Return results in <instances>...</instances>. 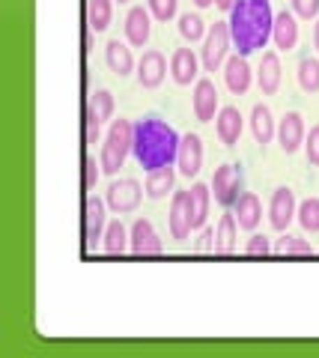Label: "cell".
<instances>
[{
	"instance_id": "obj_1",
	"label": "cell",
	"mask_w": 319,
	"mask_h": 358,
	"mask_svg": "<svg viewBox=\"0 0 319 358\" xmlns=\"http://www.w3.org/2000/svg\"><path fill=\"white\" fill-rule=\"evenodd\" d=\"M227 24L236 54L248 57L254 51H262L272 42V27H274L272 0H236V6L230 9Z\"/></svg>"
},
{
	"instance_id": "obj_2",
	"label": "cell",
	"mask_w": 319,
	"mask_h": 358,
	"mask_svg": "<svg viewBox=\"0 0 319 358\" xmlns=\"http://www.w3.org/2000/svg\"><path fill=\"white\" fill-rule=\"evenodd\" d=\"M182 134H176L170 122L161 117H144L135 122V143H131V155L144 171H156L164 164H176V152H179Z\"/></svg>"
},
{
	"instance_id": "obj_3",
	"label": "cell",
	"mask_w": 319,
	"mask_h": 358,
	"mask_svg": "<svg viewBox=\"0 0 319 358\" xmlns=\"http://www.w3.org/2000/svg\"><path fill=\"white\" fill-rule=\"evenodd\" d=\"M131 143H135V122H128V120H114L111 129H107V134H105L102 152H98V162H102V173H107V176L119 173V167L126 164L128 152H131Z\"/></svg>"
},
{
	"instance_id": "obj_4",
	"label": "cell",
	"mask_w": 319,
	"mask_h": 358,
	"mask_svg": "<svg viewBox=\"0 0 319 358\" xmlns=\"http://www.w3.org/2000/svg\"><path fill=\"white\" fill-rule=\"evenodd\" d=\"M230 45H233V39H230V24L227 21H215V24L209 27V33H206L203 51H200V63H203L206 72H218L227 63Z\"/></svg>"
},
{
	"instance_id": "obj_5",
	"label": "cell",
	"mask_w": 319,
	"mask_h": 358,
	"mask_svg": "<svg viewBox=\"0 0 319 358\" xmlns=\"http://www.w3.org/2000/svg\"><path fill=\"white\" fill-rule=\"evenodd\" d=\"M144 194H147V188L140 185L138 179L126 176V179H117V182H111L105 200H107V209H111V212H117V215H128V212H135L140 206Z\"/></svg>"
},
{
	"instance_id": "obj_6",
	"label": "cell",
	"mask_w": 319,
	"mask_h": 358,
	"mask_svg": "<svg viewBox=\"0 0 319 358\" xmlns=\"http://www.w3.org/2000/svg\"><path fill=\"white\" fill-rule=\"evenodd\" d=\"M212 192L215 200L224 209H233V203L242 194V164H221L212 176Z\"/></svg>"
},
{
	"instance_id": "obj_7",
	"label": "cell",
	"mask_w": 319,
	"mask_h": 358,
	"mask_svg": "<svg viewBox=\"0 0 319 358\" xmlns=\"http://www.w3.org/2000/svg\"><path fill=\"white\" fill-rule=\"evenodd\" d=\"M105 227H107V200L90 194L84 203V245H87V251L96 248V242L105 236Z\"/></svg>"
},
{
	"instance_id": "obj_8",
	"label": "cell",
	"mask_w": 319,
	"mask_h": 358,
	"mask_svg": "<svg viewBox=\"0 0 319 358\" xmlns=\"http://www.w3.org/2000/svg\"><path fill=\"white\" fill-rule=\"evenodd\" d=\"M128 236H131L128 251L135 257H161L164 254V245L158 239V233H156V227H152V221H147V218H138L135 224H131Z\"/></svg>"
},
{
	"instance_id": "obj_9",
	"label": "cell",
	"mask_w": 319,
	"mask_h": 358,
	"mask_svg": "<svg viewBox=\"0 0 319 358\" xmlns=\"http://www.w3.org/2000/svg\"><path fill=\"white\" fill-rule=\"evenodd\" d=\"M295 212H299V203H295V194H292V188L287 185H281V188H274V194H272V203H269V224L278 233H283L292 224L295 218Z\"/></svg>"
},
{
	"instance_id": "obj_10",
	"label": "cell",
	"mask_w": 319,
	"mask_h": 358,
	"mask_svg": "<svg viewBox=\"0 0 319 358\" xmlns=\"http://www.w3.org/2000/svg\"><path fill=\"white\" fill-rule=\"evenodd\" d=\"M304 138H307V129H304V117L299 110H290V114H283V120L278 122V143L281 150L292 155L304 147Z\"/></svg>"
},
{
	"instance_id": "obj_11",
	"label": "cell",
	"mask_w": 319,
	"mask_h": 358,
	"mask_svg": "<svg viewBox=\"0 0 319 358\" xmlns=\"http://www.w3.org/2000/svg\"><path fill=\"white\" fill-rule=\"evenodd\" d=\"M138 84L144 87V90H156L161 87L164 81V75H168V60H164V54L156 51V48H149L144 51V57L138 60Z\"/></svg>"
},
{
	"instance_id": "obj_12",
	"label": "cell",
	"mask_w": 319,
	"mask_h": 358,
	"mask_svg": "<svg viewBox=\"0 0 319 358\" xmlns=\"http://www.w3.org/2000/svg\"><path fill=\"white\" fill-rule=\"evenodd\" d=\"M176 167H179L182 176H197L203 167V141L197 134H182L179 141V152H176Z\"/></svg>"
},
{
	"instance_id": "obj_13",
	"label": "cell",
	"mask_w": 319,
	"mask_h": 358,
	"mask_svg": "<svg viewBox=\"0 0 319 358\" xmlns=\"http://www.w3.org/2000/svg\"><path fill=\"white\" fill-rule=\"evenodd\" d=\"M251 81H254V72H251L248 66V57H242V54H233V57H227L224 63V84L233 96H245L251 90Z\"/></svg>"
},
{
	"instance_id": "obj_14",
	"label": "cell",
	"mask_w": 319,
	"mask_h": 358,
	"mask_svg": "<svg viewBox=\"0 0 319 358\" xmlns=\"http://www.w3.org/2000/svg\"><path fill=\"white\" fill-rule=\"evenodd\" d=\"M200 60L191 48H176L173 57H170V78L179 87H188V84H197L200 81Z\"/></svg>"
},
{
	"instance_id": "obj_15",
	"label": "cell",
	"mask_w": 319,
	"mask_h": 358,
	"mask_svg": "<svg viewBox=\"0 0 319 358\" xmlns=\"http://www.w3.org/2000/svg\"><path fill=\"white\" fill-rule=\"evenodd\" d=\"M152 33V13L144 6H131L126 15V42L131 48H144Z\"/></svg>"
},
{
	"instance_id": "obj_16",
	"label": "cell",
	"mask_w": 319,
	"mask_h": 358,
	"mask_svg": "<svg viewBox=\"0 0 319 358\" xmlns=\"http://www.w3.org/2000/svg\"><path fill=\"white\" fill-rule=\"evenodd\" d=\"M218 87L209 78H200L194 84V117L200 122H212L218 117Z\"/></svg>"
},
{
	"instance_id": "obj_17",
	"label": "cell",
	"mask_w": 319,
	"mask_h": 358,
	"mask_svg": "<svg viewBox=\"0 0 319 358\" xmlns=\"http://www.w3.org/2000/svg\"><path fill=\"white\" fill-rule=\"evenodd\" d=\"M272 42L278 51H292L299 45V18H295L292 9H283V13L274 15Z\"/></svg>"
},
{
	"instance_id": "obj_18",
	"label": "cell",
	"mask_w": 319,
	"mask_h": 358,
	"mask_svg": "<svg viewBox=\"0 0 319 358\" xmlns=\"http://www.w3.org/2000/svg\"><path fill=\"white\" fill-rule=\"evenodd\" d=\"M170 236L188 239L191 236V209H188V192H176L170 200Z\"/></svg>"
},
{
	"instance_id": "obj_19",
	"label": "cell",
	"mask_w": 319,
	"mask_h": 358,
	"mask_svg": "<svg viewBox=\"0 0 319 358\" xmlns=\"http://www.w3.org/2000/svg\"><path fill=\"white\" fill-rule=\"evenodd\" d=\"M281 78H283V69H281V57L278 51H266L260 60V69H257V84L262 90V96H274L281 90Z\"/></svg>"
},
{
	"instance_id": "obj_20",
	"label": "cell",
	"mask_w": 319,
	"mask_h": 358,
	"mask_svg": "<svg viewBox=\"0 0 319 358\" xmlns=\"http://www.w3.org/2000/svg\"><path fill=\"white\" fill-rule=\"evenodd\" d=\"M233 215L239 221L242 230H257L260 221H262V203L254 192H242L239 200L233 203Z\"/></svg>"
},
{
	"instance_id": "obj_21",
	"label": "cell",
	"mask_w": 319,
	"mask_h": 358,
	"mask_svg": "<svg viewBox=\"0 0 319 358\" xmlns=\"http://www.w3.org/2000/svg\"><path fill=\"white\" fill-rule=\"evenodd\" d=\"M105 60H107V69H111L114 75H119V78H128L131 72H138V63H135V57H131V48L119 39H111L105 45Z\"/></svg>"
},
{
	"instance_id": "obj_22",
	"label": "cell",
	"mask_w": 319,
	"mask_h": 358,
	"mask_svg": "<svg viewBox=\"0 0 319 358\" xmlns=\"http://www.w3.org/2000/svg\"><path fill=\"white\" fill-rule=\"evenodd\" d=\"M215 131H218V138H221L224 147H236L239 138H242V114H239V108L227 105V108L218 110Z\"/></svg>"
},
{
	"instance_id": "obj_23",
	"label": "cell",
	"mask_w": 319,
	"mask_h": 358,
	"mask_svg": "<svg viewBox=\"0 0 319 358\" xmlns=\"http://www.w3.org/2000/svg\"><path fill=\"white\" fill-rule=\"evenodd\" d=\"M251 131H254V141L260 143V147H269V143L278 138V126H274V117L269 105H254L251 108Z\"/></svg>"
},
{
	"instance_id": "obj_24",
	"label": "cell",
	"mask_w": 319,
	"mask_h": 358,
	"mask_svg": "<svg viewBox=\"0 0 319 358\" xmlns=\"http://www.w3.org/2000/svg\"><path fill=\"white\" fill-rule=\"evenodd\" d=\"M239 221L233 212H227V215H221V221H218L215 227V257H230L236 254V239H239Z\"/></svg>"
},
{
	"instance_id": "obj_25",
	"label": "cell",
	"mask_w": 319,
	"mask_h": 358,
	"mask_svg": "<svg viewBox=\"0 0 319 358\" xmlns=\"http://www.w3.org/2000/svg\"><path fill=\"white\" fill-rule=\"evenodd\" d=\"M209 197H212V185L194 182L188 188V209H191V230H203L209 218Z\"/></svg>"
},
{
	"instance_id": "obj_26",
	"label": "cell",
	"mask_w": 319,
	"mask_h": 358,
	"mask_svg": "<svg viewBox=\"0 0 319 358\" xmlns=\"http://www.w3.org/2000/svg\"><path fill=\"white\" fill-rule=\"evenodd\" d=\"M173 182H176V171L173 164H164V167H156V171H149L147 176V197L149 200H161L173 192Z\"/></svg>"
},
{
	"instance_id": "obj_27",
	"label": "cell",
	"mask_w": 319,
	"mask_h": 358,
	"mask_svg": "<svg viewBox=\"0 0 319 358\" xmlns=\"http://www.w3.org/2000/svg\"><path fill=\"white\" fill-rule=\"evenodd\" d=\"M128 230H126V224L123 221H111L105 227V236H102V251L107 254V257H123L126 251H128Z\"/></svg>"
},
{
	"instance_id": "obj_28",
	"label": "cell",
	"mask_w": 319,
	"mask_h": 358,
	"mask_svg": "<svg viewBox=\"0 0 319 358\" xmlns=\"http://www.w3.org/2000/svg\"><path fill=\"white\" fill-rule=\"evenodd\" d=\"M114 18V0H87V27L93 33L107 30Z\"/></svg>"
},
{
	"instance_id": "obj_29",
	"label": "cell",
	"mask_w": 319,
	"mask_h": 358,
	"mask_svg": "<svg viewBox=\"0 0 319 358\" xmlns=\"http://www.w3.org/2000/svg\"><path fill=\"white\" fill-rule=\"evenodd\" d=\"M278 257H313V248L307 245L302 236H292V233L283 230V236L278 239V245L272 248Z\"/></svg>"
},
{
	"instance_id": "obj_30",
	"label": "cell",
	"mask_w": 319,
	"mask_h": 358,
	"mask_svg": "<svg viewBox=\"0 0 319 358\" xmlns=\"http://www.w3.org/2000/svg\"><path fill=\"white\" fill-rule=\"evenodd\" d=\"M299 87L304 93H319V60L316 57H302L299 60Z\"/></svg>"
},
{
	"instance_id": "obj_31",
	"label": "cell",
	"mask_w": 319,
	"mask_h": 358,
	"mask_svg": "<svg viewBox=\"0 0 319 358\" xmlns=\"http://www.w3.org/2000/svg\"><path fill=\"white\" fill-rule=\"evenodd\" d=\"M295 218H299V224H302L304 233H319V197L302 200L299 212H295Z\"/></svg>"
},
{
	"instance_id": "obj_32",
	"label": "cell",
	"mask_w": 319,
	"mask_h": 358,
	"mask_svg": "<svg viewBox=\"0 0 319 358\" xmlns=\"http://www.w3.org/2000/svg\"><path fill=\"white\" fill-rule=\"evenodd\" d=\"M206 21L200 18V15H182L179 18V36L185 39V42H200V39H206Z\"/></svg>"
},
{
	"instance_id": "obj_33",
	"label": "cell",
	"mask_w": 319,
	"mask_h": 358,
	"mask_svg": "<svg viewBox=\"0 0 319 358\" xmlns=\"http://www.w3.org/2000/svg\"><path fill=\"white\" fill-rule=\"evenodd\" d=\"M87 108H93L96 117L102 122H107L114 117V93H111V90H96V93L90 96V105H87Z\"/></svg>"
},
{
	"instance_id": "obj_34",
	"label": "cell",
	"mask_w": 319,
	"mask_h": 358,
	"mask_svg": "<svg viewBox=\"0 0 319 358\" xmlns=\"http://www.w3.org/2000/svg\"><path fill=\"white\" fill-rule=\"evenodd\" d=\"M98 138H102V120L96 117L93 108H87V114H84V141L87 143H98Z\"/></svg>"
},
{
	"instance_id": "obj_35",
	"label": "cell",
	"mask_w": 319,
	"mask_h": 358,
	"mask_svg": "<svg viewBox=\"0 0 319 358\" xmlns=\"http://www.w3.org/2000/svg\"><path fill=\"white\" fill-rule=\"evenodd\" d=\"M176 3H179V0H149V13L156 21H164V24H168V21L176 15Z\"/></svg>"
},
{
	"instance_id": "obj_36",
	"label": "cell",
	"mask_w": 319,
	"mask_h": 358,
	"mask_svg": "<svg viewBox=\"0 0 319 358\" xmlns=\"http://www.w3.org/2000/svg\"><path fill=\"white\" fill-rule=\"evenodd\" d=\"M98 176H102V162H96V155H87L84 159V188L87 192H93Z\"/></svg>"
},
{
	"instance_id": "obj_37",
	"label": "cell",
	"mask_w": 319,
	"mask_h": 358,
	"mask_svg": "<svg viewBox=\"0 0 319 358\" xmlns=\"http://www.w3.org/2000/svg\"><path fill=\"white\" fill-rule=\"evenodd\" d=\"M269 254H272V242L266 236H260V233H254L245 245V257H269Z\"/></svg>"
},
{
	"instance_id": "obj_38",
	"label": "cell",
	"mask_w": 319,
	"mask_h": 358,
	"mask_svg": "<svg viewBox=\"0 0 319 358\" xmlns=\"http://www.w3.org/2000/svg\"><path fill=\"white\" fill-rule=\"evenodd\" d=\"M304 155H307V164L319 167V126H313L311 131H307V138H304Z\"/></svg>"
},
{
	"instance_id": "obj_39",
	"label": "cell",
	"mask_w": 319,
	"mask_h": 358,
	"mask_svg": "<svg viewBox=\"0 0 319 358\" xmlns=\"http://www.w3.org/2000/svg\"><path fill=\"white\" fill-rule=\"evenodd\" d=\"M292 13H295V18H302V21L319 18V0H292Z\"/></svg>"
},
{
	"instance_id": "obj_40",
	"label": "cell",
	"mask_w": 319,
	"mask_h": 358,
	"mask_svg": "<svg viewBox=\"0 0 319 358\" xmlns=\"http://www.w3.org/2000/svg\"><path fill=\"white\" fill-rule=\"evenodd\" d=\"M197 254H215V230L203 227L200 239H197Z\"/></svg>"
},
{
	"instance_id": "obj_41",
	"label": "cell",
	"mask_w": 319,
	"mask_h": 358,
	"mask_svg": "<svg viewBox=\"0 0 319 358\" xmlns=\"http://www.w3.org/2000/svg\"><path fill=\"white\" fill-rule=\"evenodd\" d=\"M215 6H218V9H224V13H230V9L236 6V0H215Z\"/></svg>"
},
{
	"instance_id": "obj_42",
	"label": "cell",
	"mask_w": 319,
	"mask_h": 358,
	"mask_svg": "<svg viewBox=\"0 0 319 358\" xmlns=\"http://www.w3.org/2000/svg\"><path fill=\"white\" fill-rule=\"evenodd\" d=\"M313 48L319 51V18H316V27H313Z\"/></svg>"
},
{
	"instance_id": "obj_43",
	"label": "cell",
	"mask_w": 319,
	"mask_h": 358,
	"mask_svg": "<svg viewBox=\"0 0 319 358\" xmlns=\"http://www.w3.org/2000/svg\"><path fill=\"white\" fill-rule=\"evenodd\" d=\"M215 0H194V6H200V9H206V6H212Z\"/></svg>"
},
{
	"instance_id": "obj_44",
	"label": "cell",
	"mask_w": 319,
	"mask_h": 358,
	"mask_svg": "<svg viewBox=\"0 0 319 358\" xmlns=\"http://www.w3.org/2000/svg\"><path fill=\"white\" fill-rule=\"evenodd\" d=\"M119 3H128V0H119Z\"/></svg>"
}]
</instances>
